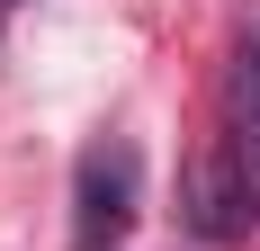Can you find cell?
Instances as JSON below:
<instances>
[{
    "instance_id": "cell-1",
    "label": "cell",
    "mask_w": 260,
    "mask_h": 251,
    "mask_svg": "<svg viewBox=\"0 0 260 251\" xmlns=\"http://www.w3.org/2000/svg\"><path fill=\"white\" fill-rule=\"evenodd\" d=\"M135 225V152L90 144L81 152V198H72V251H108Z\"/></svg>"
},
{
    "instance_id": "cell-2",
    "label": "cell",
    "mask_w": 260,
    "mask_h": 251,
    "mask_svg": "<svg viewBox=\"0 0 260 251\" xmlns=\"http://www.w3.org/2000/svg\"><path fill=\"white\" fill-rule=\"evenodd\" d=\"M251 225V179H242L234 152H207V162H188V233H207V242H234Z\"/></svg>"
},
{
    "instance_id": "cell-3",
    "label": "cell",
    "mask_w": 260,
    "mask_h": 251,
    "mask_svg": "<svg viewBox=\"0 0 260 251\" xmlns=\"http://www.w3.org/2000/svg\"><path fill=\"white\" fill-rule=\"evenodd\" d=\"M224 99H234V162L251 179V206H260V45L234 54V81H224Z\"/></svg>"
}]
</instances>
